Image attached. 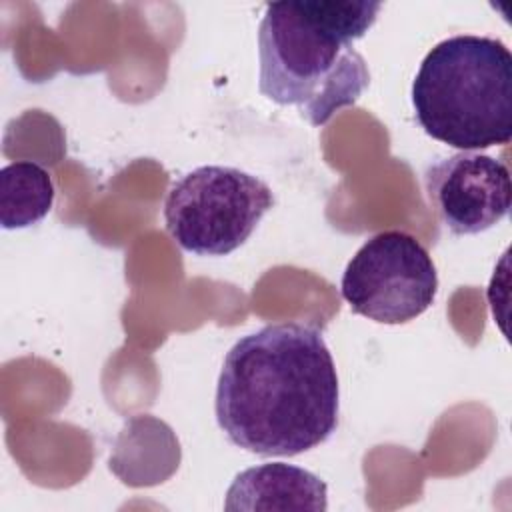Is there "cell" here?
<instances>
[{"label":"cell","instance_id":"obj_1","mask_svg":"<svg viewBox=\"0 0 512 512\" xmlns=\"http://www.w3.org/2000/svg\"><path fill=\"white\" fill-rule=\"evenodd\" d=\"M214 412L228 440L258 456H298L338 426L340 388L322 332L266 324L226 354Z\"/></svg>","mask_w":512,"mask_h":512},{"label":"cell","instance_id":"obj_2","mask_svg":"<svg viewBox=\"0 0 512 512\" xmlns=\"http://www.w3.org/2000/svg\"><path fill=\"white\" fill-rule=\"evenodd\" d=\"M380 8V2L352 0L266 4L258 28L260 92L280 106H296L312 126L356 104L370 72L354 40L372 28Z\"/></svg>","mask_w":512,"mask_h":512},{"label":"cell","instance_id":"obj_3","mask_svg":"<svg viewBox=\"0 0 512 512\" xmlns=\"http://www.w3.org/2000/svg\"><path fill=\"white\" fill-rule=\"evenodd\" d=\"M422 130L460 152L512 138V54L490 36L458 34L438 42L412 82Z\"/></svg>","mask_w":512,"mask_h":512},{"label":"cell","instance_id":"obj_4","mask_svg":"<svg viewBox=\"0 0 512 512\" xmlns=\"http://www.w3.org/2000/svg\"><path fill=\"white\" fill-rule=\"evenodd\" d=\"M272 206L274 194L260 178L234 166H198L168 190L164 220L182 250L226 256L250 238Z\"/></svg>","mask_w":512,"mask_h":512},{"label":"cell","instance_id":"obj_5","mask_svg":"<svg viewBox=\"0 0 512 512\" xmlns=\"http://www.w3.org/2000/svg\"><path fill=\"white\" fill-rule=\"evenodd\" d=\"M340 292L354 314L378 324H406L432 306L438 274L414 236L386 230L366 240L346 264Z\"/></svg>","mask_w":512,"mask_h":512},{"label":"cell","instance_id":"obj_6","mask_svg":"<svg viewBox=\"0 0 512 512\" xmlns=\"http://www.w3.org/2000/svg\"><path fill=\"white\" fill-rule=\"evenodd\" d=\"M424 192L452 234L470 236L508 216L512 184L504 162L478 152H456L424 170Z\"/></svg>","mask_w":512,"mask_h":512},{"label":"cell","instance_id":"obj_7","mask_svg":"<svg viewBox=\"0 0 512 512\" xmlns=\"http://www.w3.org/2000/svg\"><path fill=\"white\" fill-rule=\"evenodd\" d=\"M326 484L312 472L284 464H260L246 468L232 480L226 510H314L328 508Z\"/></svg>","mask_w":512,"mask_h":512},{"label":"cell","instance_id":"obj_8","mask_svg":"<svg viewBox=\"0 0 512 512\" xmlns=\"http://www.w3.org/2000/svg\"><path fill=\"white\" fill-rule=\"evenodd\" d=\"M54 184L36 162H12L0 170V224L6 230L40 222L52 208Z\"/></svg>","mask_w":512,"mask_h":512}]
</instances>
